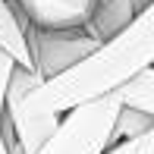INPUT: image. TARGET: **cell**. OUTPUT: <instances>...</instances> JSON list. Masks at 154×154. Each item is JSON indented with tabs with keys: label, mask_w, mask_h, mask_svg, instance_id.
Instances as JSON below:
<instances>
[{
	"label": "cell",
	"mask_w": 154,
	"mask_h": 154,
	"mask_svg": "<svg viewBox=\"0 0 154 154\" xmlns=\"http://www.w3.org/2000/svg\"><path fill=\"white\" fill-rule=\"evenodd\" d=\"M25 41H29V54H32V69L41 79L57 75L60 69H66L69 63H75L79 57H85L91 47L101 44L85 29L44 32V29H32L29 22H25Z\"/></svg>",
	"instance_id": "3957f363"
},
{
	"label": "cell",
	"mask_w": 154,
	"mask_h": 154,
	"mask_svg": "<svg viewBox=\"0 0 154 154\" xmlns=\"http://www.w3.org/2000/svg\"><path fill=\"white\" fill-rule=\"evenodd\" d=\"M13 66H16V60L10 57V54L0 47V123H3V94H6V79H10Z\"/></svg>",
	"instance_id": "9c48e42d"
},
{
	"label": "cell",
	"mask_w": 154,
	"mask_h": 154,
	"mask_svg": "<svg viewBox=\"0 0 154 154\" xmlns=\"http://www.w3.org/2000/svg\"><path fill=\"white\" fill-rule=\"evenodd\" d=\"M154 63V3L145 6L129 25L104 38L97 47L41 79L35 69L13 66L3 94V116L22 154H35L54 132L60 113L116 91L129 75Z\"/></svg>",
	"instance_id": "6da1fadb"
},
{
	"label": "cell",
	"mask_w": 154,
	"mask_h": 154,
	"mask_svg": "<svg viewBox=\"0 0 154 154\" xmlns=\"http://www.w3.org/2000/svg\"><path fill=\"white\" fill-rule=\"evenodd\" d=\"M154 145V132H145V135H135V138H123V142H113L107 145L101 154H145Z\"/></svg>",
	"instance_id": "ba28073f"
},
{
	"label": "cell",
	"mask_w": 154,
	"mask_h": 154,
	"mask_svg": "<svg viewBox=\"0 0 154 154\" xmlns=\"http://www.w3.org/2000/svg\"><path fill=\"white\" fill-rule=\"evenodd\" d=\"M145 132H154V113H142V110H132V107L120 104L116 120H113V132H110V145L123 142V138L145 135Z\"/></svg>",
	"instance_id": "52a82bcc"
},
{
	"label": "cell",
	"mask_w": 154,
	"mask_h": 154,
	"mask_svg": "<svg viewBox=\"0 0 154 154\" xmlns=\"http://www.w3.org/2000/svg\"><path fill=\"white\" fill-rule=\"evenodd\" d=\"M0 47L19 66L32 69V54H29V41H25V19L13 10L10 0H0Z\"/></svg>",
	"instance_id": "5b68a950"
},
{
	"label": "cell",
	"mask_w": 154,
	"mask_h": 154,
	"mask_svg": "<svg viewBox=\"0 0 154 154\" xmlns=\"http://www.w3.org/2000/svg\"><path fill=\"white\" fill-rule=\"evenodd\" d=\"M0 154H10V151H6V145H3V138H0Z\"/></svg>",
	"instance_id": "30bf717a"
},
{
	"label": "cell",
	"mask_w": 154,
	"mask_h": 154,
	"mask_svg": "<svg viewBox=\"0 0 154 154\" xmlns=\"http://www.w3.org/2000/svg\"><path fill=\"white\" fill-rule=\"evenodd\" d=\"M10 3L32 29L60 32V29H85L97 0H10Z\"/></svg>",
	"instance_id": "277c9868"
},
{
	"label": "cell",
	"mask_w": 154,
	"mask_h": 154,
	"mask_svg": "<svg viewBox=\"0 0 154 154\" xmlns=\"http://www.w3.org/2000/svg\"><path fill=\"white\" fill-rule=\"evenodd\" d=\"M145 154H154V145H151V148H148V151H145Z\"/></svg>",
	"instance_id": "8fae6325"
},
{
	"label": "cell",
	"mask_w": 154,
	"mask_h": 154,
	"mask_svg": "<svg viewBox=\"0 0 154 154\" xmlns=\"http://www.w3.org/2000/svg\"><path fill=\"white\" fill-rule=\"evenodd\" d=\"M116 110H120V94L110 91L97 101L60 113L54 132L41 142L35 154H101L110 145Z\"/></svg>",
	"instance_id": "7a4b0ae2"
},
{
	"label": "cell",
	"mask_w": 154,
	"mask_h": 154,
	"mask_svg": "<svg viewBox=\"0 0 154 154\" xmlns=\"http://www.w3.org/2000/svg\"><path fill=\"white\" fill-rule=\"evenodd\" d=\"M123 107L142 110V113H154V66H142L135 75L123 82L116 88Z\"/></svg>",
	"instance_id": "8992f818"
}]
</instances>
